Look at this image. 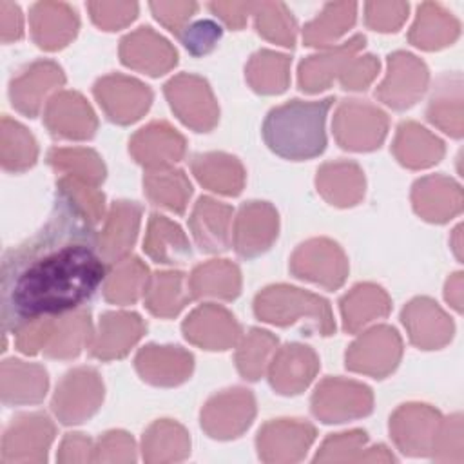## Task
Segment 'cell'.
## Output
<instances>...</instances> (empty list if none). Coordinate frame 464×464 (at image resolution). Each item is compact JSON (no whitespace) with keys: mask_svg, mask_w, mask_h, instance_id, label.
Wrapping results in <instances>:
<instances>
[{"mask_svg":"<svg viewBox=\"0 0 464 464\" xmlns=\"http://www.w3.org/2000/svg\"><path fill=\"white\" fill-rule=\"evenodd\" d=\"M100 237L85 212L62 190L44 227L2 259V326L62 317L89 301L107 276Z\"/></svg>","mask_w":464,"mask_h":464,"instance_id":"1","label":"cell"},{"mask_svg":"<svg viewBox=\"0 0 464 464\" xmlns=\"http://www.w3.org/2000/svg\"><path fill=\"white\" fill-rule=\"evenodd\" d=\"M334 102L328 96L317 102L292 100L274 107L263 121L266 147L292 161L312 160L323 154L326 149L324 121Z\"/></svg>","mask_w":464,"mask_h":464,"instance_id":"2","label":"cell"},{"mask_svg":"<svg viewBox=\"0 0 464 464\" xmlns=\"http://www.w3.org/2000/svg\"><path fill=\"white\" fill-rule=\"evenodd\" d=\"M256 315L274 324H292L295 317H314L323 335H330L335 330L330 306L323 297L308 292H301L292 286H272L266 288L256 299Z\"/></svg>","mask_w":464,"mask_h":464,"instance_id":"3","label":"cell"},{"mask_svg":"<svg viewBox=\"0 0 464 464\" xmlns=\"http://www.w3.org/2000/svg\"><path fill=\"white\" fill-rule=\"evenodd\" d=\"M102 397L103 386L98 373L91 368H78L69 372L56 388L53 410L63 424L82 422L98 410Z\"/></svg>","mask_w":464,"mask_h":464,"instance_id":"4","label":"cell"},{"mask_svg":"<svg viewBox=\"0 0 464 464\" xmlns=\"http://www.w3.org/2000/svg\"><path fill=\"white\" fill-rule=\"evenodd\" d=\"M428 82V69L413 54L393 53L388 56V78L377 94L397 111L408 109L422 94Z\"/></svg>","mask_w":464,"mask_h":464,"instance_id":"5","label":"cell"},{"mask_svg":"<svg viewBox=\"0 0 464 464\" xmlns=\"http://www.w3.org/2000/svg\"><path fill=\"white\" fill-rule=\"evenodd\" d=\"M207 92H210L207 82L198 76L181 74L178 78H172L165 85V94L170 102V107L178 112V116L187 125H190L198 132H207L208 129L214 127L218 120V109L214 105V98L205 102H194Z\"/></svg>","mask_w":464,"mask_h":464,"instance_id":"6","label":"cell"},{"mask_svg":"<svg viewBox=\"0 0 464 464\" xmlns=\"http://www.w3.org/2000/svg\"><path fill=\"white\" fill-rule=\"evenodd\" d=\"M277 236V214L261 201L243 205L236 223V250L243 257L263 254Z\"/></svg>","mask_w":464,"mask_h":464,"instance_id":"7","label":"cell"},{"mask_svg":"<svg viewBox=\"0 0 464 464\" xmlns=\"http://www.w3.org/2000/svg\"><path fill=\"white\" fill-rule=\"evenodd\" d=\"M45 123L54 136L83 140L96 130V118L85 100L76 92H63L51 100Z\"/></svg>","mask_w":464,"mask_h":464,"instance_id":"8","label":"cell"},{"mask_svg":"<svg viewBox=\"0 0 464 464\" xmlns=\"http://www.w3.org/2000/svg\"><path fill=\"white\" fill-rule=\"evenodd\" d=\"M130 152L141 165L163 169L183 156L185 140L167 123H150L132 138Z\"/></svg>","mask_w":464,"mask_h":464,"instance_id":"9","label":"cell"},{"mask_svg":"<svg viewBox=\"0 0 464 464\" xmlns=\"http://www.w3.org/2000/svg\"><path fill=\"white\" fill-rule=\"evenodd\" d=\"M31 27L34 42L44 49L54 51L74 38L78 18L65 4L40 2L31 9Z\"/></svg>","mask_w":464,"mask_h":464,"instance_id":"10","label":"cell"},{"mask_svg":"<svg viewBox=\"0 0 464 464\" xmlns=\"http://www.w3.org/2000/svg\"><path fill=\"white\" fill-rule=\"evenodd\" d=\"M62 83L63 74L56 63L36 62L11 82L13 105L27 116H36L45 92Z\"/></svg>","mask_w":464,"mask_h":464,"instance_id":"11","label":"cell"},{"mask_svg":"<svg viewBox=\"0 0 464 464\" xmlns=\"http://www.w3.org/2000/svg\"><path fill=\"white\" fill-rule=\"evenodd\" d=\"M143 323L136 314L109 312L100 317V335L92 344V355L98 359L121 357L141 337Z\"/></svg>","mask_w":464,"mask_h":464,"instance_id":"12","label":"cell"},{"mask_svg":"<svg viewBox=\"0 0 464 464\" xmlns=\"http://www.w3.org/2000/svg\"><path fill=\"white\" fill-rule=\"evenodd\" d=\"M121 62L129 67L138 69L141 60L150 56L152 76L163 74L176 63V51L169 45V42L158 36L150 27H140L136 33L125 36L120 47Z\"/></svg>","mask_w":464,"mask_h":464,"instance_id":"13","label":"cell"},{"mask_svg":"<svg viewBox=\"0 0 464 464\" xmlns=\"http://www.w3.org/2000/svg\"><path fill=\"white\" fill-rule=\"evenodd\" d=\"M230 207L210 198H199L196 203L190 227L198 246L203 252H221L228 243Z\"/></svg>","mask_w":464,"mask_h":464,"instance_id":"14","label":"cell"},{"mask_svg":"<svg viewBox=\"0 0 464 464\" xmlns=\"http://www.w3.org/2000/svg\"><path fill=\"white\" fill-rule=\"evenodd\" d=\"M141 208L129 201L112 205L105 232L100 236V250L107 263L120 261L132 246L138 232Z\"/></svg>","mask_w":464,"mask_h":464,"instance_id":"15","label":"cell"},{"mask_svg":"<svg viewBox=\"0 0 464 464\" xmlns=\"http://www.w3.org/2000/svg\"><path fill=\"white\" fill-rule=\"evenodd\" d=\"M362 45H364V36L355 34L353 38H350L348 42L339 45L335 51L324 53L321 56L319 54L310 56L308 60H304L299 67V85H301V89L306 91V92H317L321 89H326L332 76L335 74L334 71H339V69L343 71L344 63Z\"/></svg>","mask_w":464,"mask_h":464,"instance_id":"16","label":"cell"},{"mask_svg":"<svg viewBox=\"0 0 464 464\" xmlns=\"http://www.w3.org/2000/svg\"><path fill=\"white\" fill-rule=\"evenodd\" d=\"M94 94L98 102L116 98L123 100L116 123H130L138 120L152 102V92L147 85L140 83L138 80L123 76H107L100 80L94 85Z\"/></svg>","mask_w":464,"mask_h":464,"instance_id":"17","label":"cell"},{"mask_svg":"<svg viewBox=\"0 0 464 464\" xmlns=\"http://www.w3.org/2000/svg\"><path fill=\"white\" fill-rule=\"evenodd\" d=\"M315 370H317V359L308 346L288 344L281 350V353L277 355V359L272 364L270 382L276 390H279V393H283V388L292 373L294 375L292 377V395H294L308 386Z\"/></svg>","mask_w":464,"mask_h":464,"instance_id":"18","label":"cell"},{"mask_svg":"<svg viewBox=\"0 0 464 464\" xmlns=\"http://www.w3.org/2000/svg\"><path fill=\"white\" fill-rule=\"evenodd\" d=\"M459 34V24L453 16L442 11L435 4H422L419 16L411 27L410 40L413 45L422 49H439L453 42Z\"/></svg>","mask_w":464,"mask_h":464,"instance_id":"19","label":"cell"},{"mask_svg":"<svg viewBox=\"0 0 464 464\" xmlns=\"http://www.w3.org/2000/svg\"><path fill=\"white\" fill-rule=\"evenodd\" d=\"M143 248L158 263H181L190 257V246L181 228L158 214L150 216Z\"/></svg>","mask_w":464,"mask_h":464,"instance_id":"20","label":"cell"},{"mask_svg":"<svg viewBox=\"0 0 464 464\" xmlns=\"http://www.w3.org/2000/svg\"><path fill=\"white\" fill-rule=\"evenodd\" d=\"M444 152L442 141L430 136L426 129L415 123H402L395 141V154L402 165L428 167L437 163Z\"/></svg>","mask_w":464,"mask_h":464,"instance_id":"21","label":"cell"},{"mask_svg":"<svg viewBox=\"0 0 464 464\" xmlns=\"http://www.w3.org/2000/svg\"><path fill=\"white\" fill-rule=\"evenodd\" d=\"M89 312L82 310L74 315H62L54 324V330L49 337L51 343L47 344L45 353L49 357H74L80 353L82 346L89 339Z\"/></svg>","mask_w":464,"mask_h":464,"instance_id":"22","label":"cell"},{"mask_svg":"<svg viewBox=\"0 0 464 464\" xmlns=\"http://www.w3.org/2000/svg\"><path fill=\"white\" fill-rule=\"evenodd\" d=\"M208 268L214 277H210L203 265L194 270L190 279L192 295H218L223 299H234L239 294V270L225 261H212L208 263Z\"/></svg>","mask_w":464,"mask_h":464,"instance_id":"23","label":"cell"},{"mask_svg":"<svg viewBox=\"0 0 464 464\" xmlns=\"http://www.w3.org/2000/svg\"><path fill=\"white\" fill-rule=\"evenodd\" d=\"M2 399L5 404L9 402H38L47 390V375L36 364H25L24 379H18V373L13 370L9 361L2 366Z\"/></svg>","mask_w":464,"mask_h":464,"instance_id":"24","label":"cell"},{"mask_svg":"<svg viewBox=\"0 0 464 464\" xmlns=\"http://www.w3.org/2000/svg\"><path fill=\"white\" fill-rule=\"evenodd\" d=\"M192 169L196 178L210 190H218L230 196L241 192L243 181L223 176V172L227 174L241 170V165L236 161V158H230L227 154H199L194 158Z\"/></svg>","mask_w":464,"mask_h":464,"instance_id":"25","label":"cell"},{"mask_svg":"<svg viewBox=\"0 0 464 464\" xmlns=\"http://www.w3.org/2000/svg\"><path fill=\"white\" fill-rule=\"evenodd\" d=\"M317 174V187L323 196L330 192L334 187H341L335 199V205L339 207L355 205V201L361 198L364 190L361 170L353 163H330L324 165Z\"/></svg>","mask_w":464,"mask_h":464,"instance_id":"26","label":"cell"},{"mask_svg":"<svg viewBox=\"0 0 464 464\" xmlns=\"http://www.w3.org/2000/svg\"><path fill=\"white\" fill-rule=\"evenodd\" d=\"M355 4H328L323 13L304 27L306 45H324L341 36L355 20Z\"/></svg>","mask_w":464,"mask_h":464,"instance_id":"27","label":"cell"},{"mask_svg":"<svg viewBox=\"0 0 464 464\" xmlns=\"http://www.w3.org/2000/svg\"><path fill=\"white\" fill-rule=\"evenodd\" d=\"M145 188L149 198L169 210L181 214L190 196V183L181 170L170 172H149L145 178Z\"/></svg>","mask_w":464,"mask_h":464,"instance_id":"28","label":"cell"},{"mask_svg":"<svg viewBox=\"0 0 464 464\" xmlns=\"http://www.w3.org/2000/svg\"><path fill=\"white\" fill-rule=\"evenodd\" d=\"M384 292L373 285H359L350 294L341 299V312L344 317V328L355 332L359 326L372 321L375 315H386L390 304H372L368 303L379 299Z\"/></svg>","mask_w":464,"mask_h":464,"instance_id":"29","label":"cell"},{"mask_svg":"<svg viewBox=\"0 0 464 464\" xmlns=\"http://www.w3.org/2000/svg\"><path fill=\"white\" fill-rule=\"evenodd\" d=\"M147 286V268L140 259H123L105 285V297L112 303H134Z\"/></svg>","mask_w":464,"mask_h":464,"instance_id":"30","label":"cell"},{"mask_svg":"<svg viewBox=\"0 0 464 464\" xmlns=\"http://www.w3.org/2000/svg\"><path fill=\"white\" fill-rule=\"evenodd\" d=\"M221 332L232 339L239 337V326L234 321V317L225 312L223 308H216L212 304H207L203 308H198L187 321L183 323L185 337L190 339L196 344H205L208 332Z\"/></svg>","mask_w":464,"mask_h":464,"instance_id":"31","label":"cell"},{"mask_svg":"<svg viewBox=\"0 0 464 464\" xmlns=\"http://www.w3.org/2000/svg\"><path fill=\"white\" fill-rule=\"evenodd\" d=\"M248 69L265 71V72H248V80L257 92L274 94V92H283L286 89L288 56L270 53V51H259L256 56H252Z\"/></svg>","mask_w":464,"mask_h":464,"instance_id":"32","label":"cell"},{"mask_svg":"<svg viewBox=\"0 0 464 464\" xmlns=\"http://www.w3.org/2000/svg\"><path fill=\"white\" fill-rule=\"evenodd\" d=\"M181 285H183V274L179 272L156 274L147 297L149 310L163 317L176 315L183 308L188 297L181 292Z\"/></svg>","mask_w":464,"mask_h":464,"instance_id":"33","label":"cell"},{"mask_svg":"<svg viewBox=\"0 0 464 464\" xmlns=\"http://www.w3.org/2000/svg\"><path fill=\"white\" fill-rule=\"evenodd\" d=\"M254 9L259 34L285 47H294L295 24L283 4H254Z\"/></svg>","mask_w":464,"mask_h":464,"instance_id":"34","label":"cell"},{"mask_svg":"<svg viewBox=\"0 0 464 464\" xmlns=\"http://www.w3.org/2000/svg\"><path fill=\"white\" fill-rule=\"evenodd\" d=\"M2 134L13 140L14 145L2 143V163L7 170H24L36 161V143L33 136L16 121L2 120Z\"/></svg>","mask_w":464,"mask_h":464,"instance_id":"35","label":"cell"},{"mask_svg":"<svg viewBox=\"0 0 464 464\" xmlns=\"http://www.w3.org/2000/svg\"><path fill=\"white\" fill-rule=\"evenodd\" d=\"M277 344V341L263 330H252L241 344L237 353V368L245 379L256 381L263 373V366L270 350Z\"/></svg>","mask_w":464,"mask_h":464,"instance_id":"36","label":"cell"},{"mask_svg":"<svg viewBox=\"0 0 464 464\" xmlns=\"http://www.w3.org/2000/svg\"><path fill=\"white\" fill-rule=\"evenodd\" d=\"M47 161L58 170L67 169L72 170V167H78L74 172L76 176L98 185L105 178V169L100 161V158L92 150H63V149H53L47 156Z\"/></svg>","mask_w":464,"mask_h":464,"instance_id":"37","label":"cell"},{"mask_svg":"<svg viewBox=\"0 0 464 464\" xmlns=\"http://www.w3.org/2000/svg\"><path fill=\"white\" fill-rule=\"evenodd\" d=\"M179 38L192 56H203L216 47L221 38V27L212 20H198L196 24L183 27Z\"/></svg>","mask_w":464,"mask_h":464,"instance_id":"38","label":"cell"},{"mask_svg":"<svg viewBox=\"0 0 464 464\" xmlns=\"http://www.w3.org/2000/svg\"><path fill=\"white\" fill-rule=\"evenodd\" d=\"M91 16L94 24L100 27H105L107 31H112L116 27H121L136 18L138 5L136 4H89Z\"/></svg>","mask_w":464,"mask_h":464,"instance_id":"39","label":"cell"},{"mask_svg":"<svg viewBox=\"0 0 464 464\" xmlns=\"http://www.w3.org/2000/svg\"><path fill=\"white\" fill-rule=\"evenodd\" d=\"M408 13V4H366V24L375 31H397Z\"/></svg>","mask_w":464,"mask_h":464,"instance_id":"40","label":"cell"},{"mask_svg":"<svg viewBox=\"0 0 464 464\" xmlns=\"http://www.w3.org/2000/svg\"><path fill=\"white\" fill-rule=\"evenodd\" d=\"M150 9L154 13V16L167 25L174 34H181L183 24L187 18H190L194 14V11L198 9V5L194 2L188 4H179V2H150Z\"/></svg>","mask_w":464,"mask_h":464,"instance_id":"41","label":"cell"},{"mask_svg":"<svg viewBox=\"0 0 464 464\" xmlns=\"http://www.w3.org/2000/svg\"><path fill=\"white\" fill-rule=\"evenodd\" d=\"M379 69V62L373 56H362L357 62H352L348 67L344 65L341 72V83L344 89L359 91L366 89Z\"/></svg>","mask_w":464,"mask_h":464,"instance_id":"42","label":"cell"},{"mask_svg":"<svg viewBox=\"0 0 464 464\" xmlns=\"http://www.w3.org/2000/svg\"><path fill=\"white\" fill-rule=\"evenodd\" d=\"M0 13H2V40L4 42L18 40L24 33L22 13L18 5L11 2H0Z\"/></svg>","mask_w":464,"mask_h":464,"instance_id":"43","label":"cell"},{"mask_svg":"<svg viewBox=\"0 0 464 464\" xmlns=\"http://www.w3.org/2000/svg\"><path fill=\"white\" fill-rule=\"evenodd\" d=\"M208 7L230 27L239 29L245 24V13L252 7V4H208Z\"/></svg>","mask_w":464,"mask_h":464,"instance_id":"44","label":"cell"}]
</instances>
